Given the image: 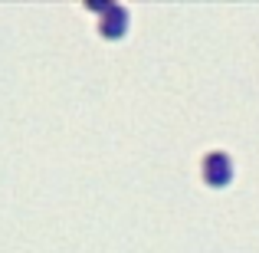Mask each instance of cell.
I'll return each mask as SVG.
<instances>
[{
	"label": "cell",
	"mask_w": 259,
	"mask_h": 253,
	"mask_svg": "<svg viewBox=\"0 0 259 253\" xmlns=\"http://www.w3.org/2000/svg\"><path fill=\"white\" fill-rule=\"evenodd\" d=\"M203 174H207L213 184H220L223 177H230V158H227L223 152L207 155V158H203Z\"/></svg>",
	"instance_id": "obj_1"
}]
</instances>
